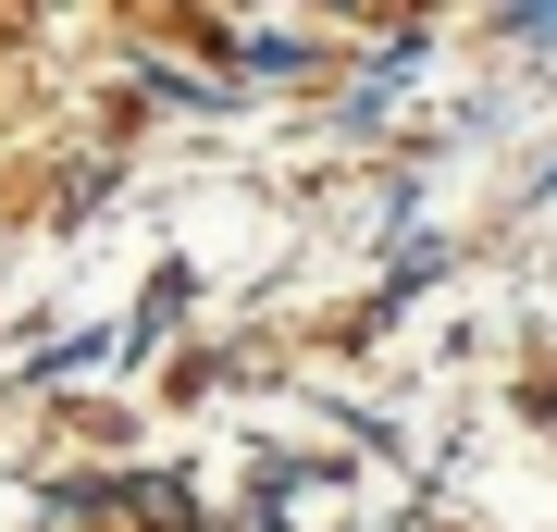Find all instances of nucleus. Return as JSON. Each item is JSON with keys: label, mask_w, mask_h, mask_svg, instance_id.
<instances>
[{"label": "nucleus", "mask_w": 557, "mask_h": 532, "mask_svg": "<svg viewBox=\"0 0 557 532\" xmlns=\"http://www.w3.org/2000/svg\"><path fill=\"white\" fill-rule=\"evenodd\" d=\"M248 75H310V62H322V38H310V25H248Z\"/></svg>", "instance_id": "f257e3e1"}]
</instances>
